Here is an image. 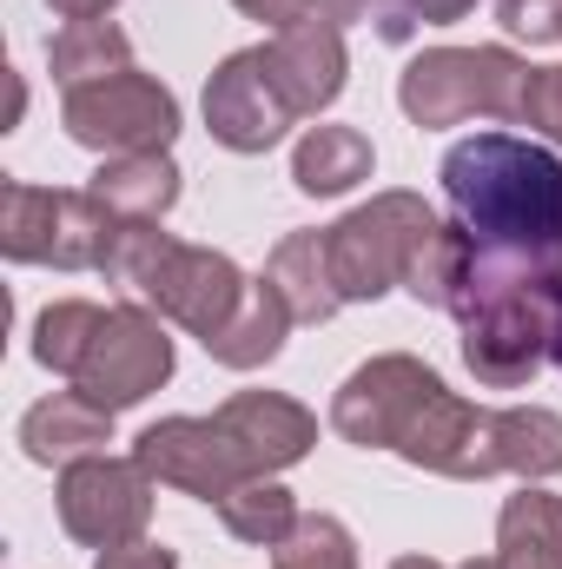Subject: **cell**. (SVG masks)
<instances>
[{
  "label": "cell",
  "instance_id": "cell-1",
  "mask_svg": "<svg viewBox=\"0 0 562 569\" xmlns=\"http://www.w3.org/2000/svg\"><path fill=\"white\" fill-rule=\"evenodd\" d=\"M443 192L456 226L503 259L556 266L562 252V159L516 133H470L443 152Z\"/></svg>",
  "mask_w": 562,
  "mask_h": 569
},
{
  "label": "cell",
  "instance_id": "cell-2",
  "mask_svg": "<svg viewBox=\"0 0 562 569\" xmlns=\"http://www.w3.org/2000/svg\"><path fill=\"white\" fill-rule=\"evenodd\" d=\"M344 93V33L331 20H304L272 47L232 53L205 87V127L232 152H265L304 113Z\"/></svg>",
  "mask_w": 562,
  "mask_h": 569
},
{
  "label": "cell",
  "instance_id": "cell-3",
  "mask_svg": "<svg viewBox=\"0 0 562 569\" xmlns=\"http://www.w3.org/2000/svg\"><path fill=\"white\" fill-rule=\"evenodd\" d=\"M556 305L562 284L556 266L536 259H503L483 252L470 259V279L456 291V325H463V365L476 371V385L490 391H516L543 371L550 338H556Z\"/></svg>",
  "mask_w": 562,
  "mask_h": 569
},
{
  "label": "cell",
  "instance_id": "cell-4",
  "mask_svg": "<svg viewBox=\"0 0 562 569\" xmlns=\"http://www.w3.org/2000/svg\"><path fill=\"white\" fill-rule=\"evenodd\" d=\"M100 272H107V284L127 291V305H152L159 318L185 325L199 345L219 338L232 325V311L245 305V291H252L225 252L179 246L159 226H120V239H113Z\"/></svg>",
  "mask_w": 562,
  "mask_h": 569
},
{
  "label": "cell",
  "instance_id": "cell-5",
  "mask_svg": "<svg viewBox=\"0 0 562 569\" xmlns=\"http://www.w3.org/2000/svg\"><path fill=\"white\" fill-rule=\"evenodd\" d=\"M530 60H516L510 47H430L404 67L398 80V107L418 127H456L470 113L490 120H523V93H530Z\"/></svg>",
  "mask_w": 562,
  "mask_h": 569
},
{
  "label": "cell",
  "instance_id": "cell-6",
  "mask_svg": "<svg viewBox=\"0 0 562 569\" xmlns=\"http://www.w3.org/2000/svg\"><path fill=\"white\" fill-rule=\"evenodd\" d=\"M120 239V219L93 192H53L7 179L0 186V252L20 266H60V272H100Z\"/></svg>",
  "mask_w": 562,
  "mask_h": 569
},
{
  "label": "cell",
  "instance_id": "cell-7",
  "mask_svg": "<svg viewBox=\"0 0 562 569\" xmlns=\"http://www.w3.org/2000/svg\"><path fill=\"white\" fill-rule=\"evenodd\" d=\"M443 219L423 206L418 192H378L371 206L344 212L331 226V272L344 305H364V298H384L391 284H404L418 246L436 232Z\"/></svg>",
  "mask_w": 562,
  "mask_h": 569
},
{
  "label": "cell",
  "instance_id": "cell-8",
  "mask_svg": "<svg viewBox=\"0 0 562 569\" xmlns=\"http://www.w3.org/2000/svg\"><path fill=\"white\" fill-rule=\"evenodd\" d=\"M67 133L93 152H165L179 133V100L152 73H113L93 87H73L60 107Z\"/></svg>",
  "mask_w": 562,
  "mask_h": 569
},
{
  "label": "cell",
  "instance_id": "cell-9",
  "mask_svg": "<svg viewBox=\"0 0 562 569\" xmlns=\"http://www.w3.org/2000/svg\"><path fill=\"white\" fill-rule=\"evenodd\" d=\"M60 523L87 550L140 543L152 523V477L140 457H80L60 470Z\"/></svg>",
  "mask_w": 562,
  "mask_h": 569
},
{
  "label": "cell",
  "instance_id": "cell-10",
  "mask_svg": "<svg viewBox=\"0 0 562 569\" xmlns=\"http://www.w3.org/2000/svg\"><path fill=\"white\" fill-rule=\"evenodd\" d=\"M443 391V378L418 365V358H404V351H391V358H371V365H358L351 378H344V391L331 398V430L344 437V443H358V450H398L404 443V430L418 425V411Z\"/></svg>",
  "mask_w": 562,
  "mask_h": 569
},
{
  "label": "cell",
  "instance_id": "cell-11",
  "mask_svg": "<svg viewBox=\"0 0 562 569\" xmlns=\"http://www.w3.org/2000/svg\"><path fill=\"white\" fill-rule=\"evenodd\" d=\"M165 378H172V338H165V325L152 311H140V305H120V311H107L100 338L87 345V358L73 371V391H87L100 411L120 418L127 405L152 398Z\"/></svg>",
  "mask_w": 562,
  "mask_h": 569
},
{
  "label": "cell",
  "instance_id": "cell-12",
  "mask_svg": "<svg viewBox=\"0 0 562 569\" xmlns=\"http://www.w3.org/2000/svg\"><path fill=\"white\" fill-rule=\"evenodd\" d=\"M133 457L145 463L152 483H172L205 503H225L239 483H252V463L239 457L232 430L219 418H159L152 430H140Z\"/></svg>",
  "mask_w": 562,
  "mask_h": 569
},
{
  "label": "cell",
  "instance_id": "cell-13",
  "mask_svg": "<svg viewBox=\"0 0 562 569\" xmlns=\"http://www.w3.org/2000/svg\"><path fill=\"white\" fill-rule=\"evenodd\" d=\"M404 463L436 470V477H456V483H476V477H496V411L483 405H463L456 391H436L418 411V425L404 430L398 443Z\"/></svg>",
  "mask_w": 562,
  "mask_h": 569
},
{
  "label": "cell",
  "instance_id": "cell-14",
  "mask_svg": "<svg viewBox=\"0 0 562 569\" xmlns=\"http://www.w3.org/2000/svg\"><path fill=\"white\" fill-rule=\"evenodd\" d=\"M219 425L232 430L239 457L252 463V477H272V470H291L311 443H318V418L304 405H291L279 391H239L212 411Z\"/></svg>",
  "mask_w": 562,
  "mask_h": 569
},
{
  "label": "cell",
  "instance_id": "cell-15",
  "mask_svg": "<svg viewBox=\"0 0 562 569\" xmlns=\"http://www.w3.org/2000/svg\"><path fill=\"white\" fill-rule=\"evenodd\" d=\"M20 443L33 463H80V457H107L113 443V411H100L87 391H53L20 418Z\"/></svg>",
  "mask_w": 562,
  "mask_h": 569
},
{
  "label": "cell",
  "instance_id": "cell-16",
  "mask_svg": "<svg viewBox=\"0 0 562 569\" xmlns=\"http://www.w3.org/2000/svg\"><path fill=\"white\" fill-rule=\"evenodd\" d=\"M120 226H159L165 212H172V199H179V166L165 159V152H120V159H107L100 172H93V186H87Z\"/></svg>",
  "mask_w": 562,
  "mask_h": 569
},
{
  "label": "cell",
  "instance_id": "cell-17",
  "mask_svg": "<svg viewBox=\"0 0 562 569\" xmlns=\"http://www.w3.org/2000/svg\"><path fill=\"white\" fill-rule=\"evenodd\" d=\"M265 279L279 284V298L291 305L298 325H324L331 311H344V291H338V272H331V232H291V239H279Z\"/></svg>",
  "mask_w": 562,
  "mask_h": 569
},
{
  "label": "cell",
  "instance_id": "cell-18",
  "mask_svg": "<svg viewBox=\"0 0 562 569\" xmlns=\"http://www.w3.org/2000/svg\"><path fill=\"white\" fill-rule=\"evenodd\" d=\"M496 569H562V497L516 490L496 517Z\"/></svg>",
  "mask_w": 562,
  "mask_h": 569
},
{
  "label": "cell",
  "instance_id": "cell-19",
  "mask_svg": "<svg viewBox=\"0 0 562 569\" xmlns=\"http://www.w3.org/2000/svg\"><path fill=\"white\" fill-rule=\"evenodd\" d=\"M298 318H291V305L279 298V284L259 279L245 291V305L232 311V325L219 331V338H205V351L219 358V365H232V371H259V365H272L284 351V331H291Z\"/></svg>",
  "mask_w": 562,
  "mask_h": 569
},
{
  "label": "cell",
  "instance_id": "cell-20",
  "mask_svg": "<svg viewBox=\"0 0 562 569\" xmlns=\"http://www.w3.org/2000/svg\"><path fill=\"white\" fill-rule=\"evenodd\" d=\"M371 166H378V152L371 140L358 133V127H311L298 152H291V179H298V192H311V199H338V192H351L358 179H371Z\"/></svg>",
  "mask_w": 562,
  "mask_h": 569
},
{
  "label": "cell",
  "instance_id": "cell-21",
  "mask_svg": "<svg viewBox=\"0 0 562 569\" xmlns=\"http://www.w3.org/2000/svg\"><path fill=\"white\" fill-rule=\"evenodd\" d=\"M47 67H53V80L73 93V87H93V80L133 73V40H127L113 20H73V27L47 47Z\"/></svg>",
  "mask_w": 562,
  "mask_h": 569
},
{
  "label": "cell",
  "instance_id": "cell-22",
  "mask_svg": "<svg viewBox=\"0 0 562 569\" xmlns=\"http://www.w3.org/2000/svg\"><path fill=\"white\" fill-rule=\"evenodd\" d=\"M496 463L523 483H543L562 470V418L543 405H516L496 411Z\"/></svg>",
  "mask_w": 562,
  "mask_h": 569
},
{
  "label": "cell",
  "instance_id": "cell-23",
  "mask_svg": "<svg viewBox=\"0 0 562 569\" xmlns=\"http://www.w3.org/2000/svg\"><path fill=\"white\" fill-rule=\"evenodd\" d=\"M470 259H476V239H470L463 226H436L418 246L411 272H404V291H411L418 305H430V311H450L456 291H463V279H470Z\"/></svg>",
  "mask_w": 562,
  "mask_h": 569
},
{
  "label": "cell",
  "instance_id": "cell-24",
  "mask_svg": "<svg viewBox=\"0 0 562 569\" xmlns=\"http://www.w3.org/2000/svg\"><path fill=\"white\" fill-rule=\"evenodd\" d=\"M219 517H225V530H232L239 543H265V550H279L284 537L298 530V503H291V490L272 483V477L239 483V490L219 503Z\"/></svg>",
  "mask_w": 562,
  "mask_h": 569
},
{
  "label": "cell",
  "instance_id": "cell-25",
  "mask_svg": "<svg viewBox=\"0 0 562 569\" xmlns=\"http://www.w3.org/2000/svg\"><path fill=\"white\" fill-rule=\"evenodd\" d=\"M100 325H107L100 305H87V298H60V305H47L40 325H33V358H40L47 371L73 378L80 358H87V345L100 338Z\"/></svg>",
  "mask_w": 562,
  "mask_h": 569
},
{
  "label": "cell",
  "instance_id": "cell-26",
  "mask_svg": "<svg viewBox=\"0 0 562 569\" xmlns=\"http://www.w3.org/2000/svg\"><path fill=\"white\" fill-rule=\"evenodd\" d=\"M272 569H358V543H351V530L338 517L311 510V517H298V530L272 550Z\"/></svg>",
  "mask_w": 562,
  "mask_h": 569
},
{
  "label": "cell",
  "instance_id": "cell-27",
  "mask_svg": "<svg viewBox=\"0 0 562 569\" xmlns=\"http://www.w3.org/2000/svg\"><path fill=\"white\" fill-rule=\"evenodd\" d=\"M470 7H476V0H378L371 20H378L384 40H411L418 27H450V20H463Z\"/></svg>",
  "mask_w": 562,
  "mask_h": 569
},
{
  "label": "cell",
  "instance_id": "cell-28",
  "mask_svg": "<svg viewBox=\"0 0 562 569\" xmlns=\"http://www.w3.org/2000/svg\"><path fill=\"white\" fill-rule=\"evenodd\" d=\"M503 33L530 40V47H556L562 40V0H496Z\"/></svg>",
  "mask_w": 562,
  "mask_h": 569
},
{
  "label": "cell",
  "instance_id": "cell-29",
  "mask_svg": "<svg viewBox=\"0 0 562 569\" xmlns=\"http://www.w3.org/2000/svg\"><path fill=\"white\" fill-rule=\"evenodd\" d=\"M523 127H543L562 146V67H536L523 93Z\"/></svg>",
  "mask_w": 562,
  "mask_h": 569
},
{
  "label": "cell",
  "instance_id": "cell-30",
  "mask_svg": "<svg viewBox=\"0 0 562 569\" xmlns=\"http://www.w3.org/2000/svg\"><path fill=\"white\" fill-rule=\"evenodd\" d=\"M245 20H265L272 33H291V27H304V20H324L318 13V0H232Z\"/></svg>",
  "mask_w": 562,
  "mask_h": 569
},
{
  "label": "cell",
  "instance_id": "cell-31",
  "mask_svg": "<svg viewBox=\"0 0 562 569\" xmlns=\"http://www.w3.org/2000/svg\"><path fill=\"white\" fill-rule=\"evenodd\" d=\"M93 569H179V557L159 543H120V550H100Z\"/></svg>",
  "mask_w": 562,
  "mask_h": 569
},
{
  "label": "cell",
  "instance_id": "cell-32",
  "mask_svg": "<svg viewBox=\"0 0 562 569\" xmlns=\"http://www.w3.org/2000/svg\"><path fill=\"white\" fill-rule=\"evenodd\" d=\"M371 7H378V0H318V13H324L331 27H344V20H371Z\"/></svg>",
  "mask_w": 562,
  "mask_h": 569
},
{
  "label": "cell",
  "instance_id": "cell-33",
  "mask_svg": "<svg viewBox=\"0 0 562 569\" xmlns=\"http://www.w3.org/2000/svg\"><path fill=\"white\" fill-rule=\"evenodd\" d=\"M47 7H53V13H60L67 27H73V20H100V13H107L113 0H47Z\"/></svg>",
  "mask_w": 562,
  "mask_h": 569
},
{
  "label": "cell",
  "instance_id": "cell-34",
  "mask_svg": "<svg viewBox=\"0 0 562 569\" xmlns=\"http://www.w3.org/2000/svg\"><path fill=\"white\" fill-rule=\"evenodd\" d=\"M391 569H443V563H430V557H398Z\"/></svg>",
  "mask_w": 562,
  "mask_h": 569
},
{
  "label": "cell",
  "instance_id": "cell-35",
  "mask_svg": "<svg viewBox=\"0 0 562 569\" xmlns=\"http://www.w3.org/2000/svg\"><path fill=\"white\" fill-rule=\"evenodd\" d=\"M550 358H556V371H562V305H556V338H550Z\"/></svg>",
  "mask_w": 562,
  "mask_h": 569
},
{
  "label": "cell",
  "instance_id": "cell-36",
  "mask_svg": "<svg viewBox=\"0 0 562 569\" xmlns=\"http://www.w3.org/2000/svg\"><path fill=\"white\" fill-rule=\"evenodd\" d=\"M456 569H496V563H476V557H470V563H456Z\"/></svg>",
  "mask_w": 562,
  "mask_h": 569
},
{
  "label": "cell",
  "instance_id": "cell-37",
  "mask_svg": "<svg viewBox=\"0 0 562 569\" xmlns=\"http://www.w3.org/2000/svg\"><path fill=\"white\" fill-rule=\"evenodd\" d=\"M556 284H562V252H556Z\"/></svg>",
  "mask_w": 562,
  "mask_h": 569
}]
</instances>
